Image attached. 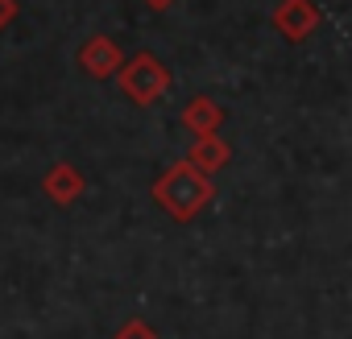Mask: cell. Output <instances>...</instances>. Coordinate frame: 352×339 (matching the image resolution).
<instances>
[{
	"instance_id": "cell-1",
	"label": "cell",
	"mask_w": 352,
	"mask_h": 339,
	"mask_svg": "<svg viewBox=\"0 0 352 339\" xmlns=\"http://www.w3.org/2000/svg\"><path fill=\"white\" fill-rule=\"evenodd\" d=\"M157 195H162V203L179 215V220H191V215L208 203V183L195 178V174H187V170H170Z\"/></svg>"
},
{
	"instance_id": "cell-2",
	"label": "cell",
	"mask_w": 352,
	"mask_h": 339,
	"mask_svg": "<svg viewBox=\"0 0 352 339\" xmlns=\"http://www.w3.org/2000/svg\"><path fill=\"white\" fill-rule=\"evenodd\" d=\"M112 339H157V331H149L141 318H133V323H124V327H120Z\"/></svg>"
},
{
	"instance_id": "cell-3",
	"label": "cell",
	"mask_w": 352,
	"mask_h": 339,
	"mask_svg": "<svg viewBox=\"0 0 352 339\" xmlns=\"http://www.w3.org/2000/svg\"><path fill=\"white\" fill-rule=\"evenodd\" d=\"M46 187H50V195H63V199H67V195L75 191L71 174H63V170H58V174H50V183H46Z\"/></svg>"
}]
</instances>
